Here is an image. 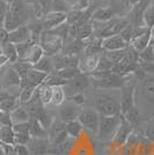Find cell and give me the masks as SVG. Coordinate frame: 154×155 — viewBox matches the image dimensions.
I'll return each mask as SVG.
<instances>
[{
  "instance_id": "1",
  "label": "cell",
  "mask_w": 154,
  "mask_h": 155,
  "mask_svg": "<svg viewBox=\"0 0 154 155\" xmlns=\"http://www.w3.org/2000/svg\"><path fill=\"white\" fill-rule=\"evenodd\" d=\"M94 105L100 116H117L121 115L119 102L108 93H103L101 89L94 94Z\"/></svg>"
},
{
  "instance_id": "2",
  "label": "cell",
  "mask_w": 154,
  "mask_h": 155,
  "mask_svg": "<svg viewBox=\"0 0 154 155\" xmlns=\"http://www.w3.org/2000/svg\"><path fill=\"white\" fill-rule=\"evenodd\" d=\"M122 122V116H100L97 139L99 141H110Z\"/></svg>"
},
{
  "instance_id": "3",
  "label": "cell",
  "mask_w": 154,
  "mask_h": 155,
  "mask_svg": "<svg viewBox=\"0 0 154 155\" xmlns=\"http://www.w3.org/2000/svg\"><path fill=\"white\" fill-rule=\"evenodd\" d=\"M64 43L65 41L62 37L52 35L48 31H42L38 41V44L44 51V56L48 57H53L56 54H59L63 50Z\"/></svg>"
},
{
  "instance_id": "4",
  "label": "cell",
  "mask_w": 154,
  "mask_h": 155,
  "mask_svg": "<svg viewBox=\"0 0 154 155\" xmlns=\"http://www.w3.org/2000/svg\"><path fill=\"white\" fill-rule=\"evenodd\" d=\"M78 120L82 125L86 132H88L93 137L97 136L99 132V123H100V115L94 109H81Z\"/></svg>"
},
{
  "instance_id": "5",
  "label": "cell",
  "mask_w": 154,
  "mask_h": 155,
  "mask_svg": "<svg viewBox=\"0 0 154 155\" xmlns=\"http://www.w3.org/2000/svg\"><path fill=\"white\" fill-rule=\"evenodd\" d=\"M128 80V77H122V75L111 73L109 77L104 79H100V80L90 79V84L95 87V89H114V88L122 89Z\"/></svg>"
},
{
  "instance_id": "6",
  "label": "cell",
  "mask_w": 154,
  "mask_h": 155,
  "mask_svg": "<svg viewBox=\"0 0 154 155\" xmlns=\"http://www.w3.org/2000/svg\"><path fill=\"white\" fill-rule=\"evenodd\" d=\"M135 98H136V84L133 81L128 80L125 86L122 88V95H121V100H119L121 116H123L132 107H135Z\"/></svg>"
},
{
  "instance_id": "7",
  "label": "cell",
  "mask_w": 154,
  "mask_h": 155,
  "mask_svg": "<svg viewBox=\"0 0 154 155\" xmlns=\"http://www.w3.org/2000/svg\"><path fill=\"white\" fill-rule=\"evenodd\" d=\"M90 84V78L87 74L84 73H78L74 78H72L71 80L67 81V84L64 88V91H70L71 95L72 94H77V93H82V91Z\"/></svg>"
},
{
  "instance_id": "8",
  "label": "cell",
  "mask_w": 154,
  "mask_h": 155,
  "mask_svg": "<svg viewBox=\"0 0 154 155\" xmlns=\"http://www.w3.org/2000/svg\"><path fill=\"white\" fill-rule=\"evenodd\" d=\"M133 132V127L122 117V122L119 124L118 129L116 130L115 134L112 137V139L109 142H111L112 145H115L117 147H122L123 145H125L128 141L130 134Z\"/></svg>"
},
{
  "instance_id": "9",
  "label": "cell",
  "mask_w": 154,
  "mask_h": 155,
  "mask_svg": "<svg viewBox=\"0 0 154 155\" xmlns=\"http://www.w3.org/2000/svg\"><path fill=\"white\" fill-rule=\"evenodd\" d=\"M48 75L49 74L39 72L32 67V70L29 71V73L27 74L26 77L21 79V84H20L19 89H22L25 87H39L41 84H44Z\"/></svg>"
},
{
  "instance_id": "10",
  "label": "cell",
  "mask_w": 154,
  "mask_h": 155,
  "mask_svg": "<svg viewBox=\"0 0 154 155\" xmlns=\"http://www.w3.org/2000/svg\"><path fill=\"white\" fill-rule=\"evenodd\" d=\"M67 19V14L60 12H49L41 19V23L43 27V31H49L59 25L64 23Z\"/></svg>"
},
{
  "instance_id": "11",
  "label": "cell",
  "mask_w": 154,
  "mask_h": 155,
  "mask_svg": "<svg viewBox=\"0 0 154 155\" xmlns=\"http://www.w3.org/2000/svg\"><path fill=\"white\" fill-rule=\"evenodd\" d=\"M80 111H81V107H78V105H74V104L65 101V103L60 105L58 119L62 120L63 123L77 120L79 115H80Z\"/></svg>"
},
{
  "instance_id": "12",
  "label": "cell",
  "mask_w": 154,
  "mask_h": 155,
  "mask_svg": "<svg viewBox=\"0 0 154 155\" xmlns=\"http://www.w3.org/2000/svg\"><path fill=\"white\" fill-rule=\"evenodd\" d=\"M50 142L48 138H35L32 137L27 147L29 149L30 155H48Z\"/></svg>"
},
{
  "instance_id": "13",
  "label": "cell",
  "mask_w": 154,
  "mask_h": 155,
  "mask_svg": "<svg viewBox=\"0 0 154 155\" xmlns=\"http://www.w3.org/2000/svg\"><path fill=\"white\" fill-rule=\"evenodd\" d=\"M100 54H82L79 57L78 61V71L84 74H89L94 72L97 67Z\"/></svg>"
},
{
  "instance_id": "14",
  "label": "cell",
  "mask_w": 154,
  "mask_h": 155,
  "mask_svg": "<svg viewBox=\"0 0 154 155\" xmlns=\"http://www.w3.org/2000/svg\"><path fill=\"white\" fill-rule=\"evenodd\" d=\"M53 71L63 70V68H70V67H78L79 57L78 56H65V54H56L51 57Z\"/></svg>"
},
{
  "instance_id": "15",
  "label": "cell",
  "mask_w": 154,
  "mask_h": 155,
  "mask_svg": "<svg viewBox=\"0 0 154 155\" xmlns=\"http://www.w3.org/2000/svg\"><path fill=\"white\" fill-rule=\"evenodd\" d=\"M32 41V31L28 25H23L16 28L15 30L9 32V37L8 42L13 43V44H21V43H26Z\"/></svg>"
},
{
  "instance_id": "16",
  "label": "cell",
  "mask_w": 154,
  "mask_h": 155,
  "mask_svg": "<svg viewBox=\"0 0 154 155\" xmlns=\"http://www.w3.org/2000/svg\"><path fill=\"white\" fill-rule=\"evenodd\" d=\"M85 48V41H81L79 38H69L65 41L64 46H63V50H62V54L65 56H78L84 52Z\"/></svg>"
},
{
  "instance_id": "17",
  "label": "cell",
  "mask_w": 154,
  "mask_h": 155,
  "mask_svg": "<svg viewBox=\"0 0 154 155\" xmlns=\"http://www.w3.org/2000/svg\"><path fill=\"white\" fill-rule=\"evenodd\" d=\"M103 51H114V50H124L130 44L122 38V36L112 35L107 38H103Z\"/></svg>"
},
{
  "instance_id": "18",
  "label": "cell",
  "mask_w": 154,
  "mask_h": 155,
  "mask_svg": "<svg viewBox=\"0 0 154 155\" xmlns=\"http://www.w3.org/2000/svg\"><path fill=\"white\" fill-rule=\"evenodd\" d=\"M7 4L8 11L13 13L15 16H18L25 25V22L28 19V9L25 4V0H7Z\"/></svg>"
},
{
  "instance_id": "19",
  "label": "cell",
  "mask_w": 154,
  "mask_h": 155,
  "mask_svg": "<svg viewBox=\"0 0 154 155\" xmlns=\"http://www.w3.org/2000/svg\"><path fill=\"white\" fill-rule=\"evenodd\" d=\"M0 81L1 84L4 87V89L6 91L7 88H11V87H20L21 84V78L19 77V74L14 71L12 68V66H8L6 68V71L4 72V74L0 78Z\"/></svg>"
},
{
  "instance_id": "20",
  "label": "cell",
  "mask_w": 154,
  "mask_h": 155,
  "mask_svg": "<svg viewBox=\"0 0 154 155\" xmlns=\"http://www.w3.org/2000/svg\"><path fill=\"white\" fill-rule=\"evenodd\" d=\"M103 38L100 37H90L85 41V48L82 54H101L103 52Z\"/></svg>"
},
{
  "instance_id": "21",
  "label": "cell",
  "mask_w": 154,
  "mask_h": 155,
  "mask_svg": "<svg viewBox=\"0 0 154 155\" xmlns=\"http://www.w3.org/2000/svg\"><path fill=\"white\" fill-rule=\"evenodd\" d=\"M139 89L141 95L148 102L154 103V77H146L139 82Z\"/></svg>"
},
{
  "instance_id": "22",
  "label": "cell",
  "mask_w": 154,
  "mask_h": 155,
  "mask_svg": "<svg viewBox=\"0 0 154 155\" xmlns=\"http://www.w3.org/2000/svg\"><path fill=\"white\" fill-rule=\"evenodd\" d=\"M151 42H152V34H151V30H147L145 34H142L141 36L132 39L130 45L132 46L137 52L140 53L141 51H144L151 44Z\"/></svg>"
},
{
  "instance_id": "23",
  "label": "cell",
  "mask_w": 154,
  "mask_h": 155,
  "mask_svg": "<svg viewBox=\"0 0 154 155\" xmlns=\"http://www.w3.org/2000/svg\"><path fill=\"white\" fill-rule=\"evenodd\" d=\"M21 104L19 102V95H8L4 100L0 101V111L4 114H11L14 109H16Z\"/></svg>"
},
{
  "instance_id": "24",
  "label": "cell",
  "mask_w": 154,
  "mask_h": 155,
  "mask_svg": "<svg viewBox=\"0 0 154 155\" xmlns=\"http://www.w3.org/2000/svg\"><path fill=\"white\" fill-rule=\"evenodd\" d=\"M93 36H94V26H93L92 20L78 25L77 38L81 39V41H87Z\"/></svg>"
},
{
  "instance_id": "25",
  "label": "cell",
  "mask_w": 154,
  "mask_h": 155,
  "mask_svg": "<svg viewBox=\"0 0 154 155\" xmlns=\"http://www.w3.org/2000/svg\"><path fill=\"white\" fill-rule=\"evenodd\" d=\"M122 117L133 127V129L137 127V126L142 122V119H144V118H142V115H141L140 111H139V109H138L136 105L132 107L129 111H126Z\"/></svg>"
},
{
  "instance_id": "26",
  "label": "cell",
  "mask_w": 154,
  "mask_h": 155,
  "mask_svg": "<svg viewBox=\"0 0 154 155\" xmlns=\"http://www.w3.org/2000/svg\"><path fill=\"white\" fill-rule=\"evenodd\" d=\"M65 131H66L67 136L70 138L77 140L81 137L85 130L82 127V125L80 124V122L77 119V120H72V122H69V123H65Z\"/></svg>"
},
{
  "instance_id": "27",
  "label": "cell",
  "mask_w": 154,
  "mask_h": 155,
  "mask_svg": "<svg viewBox=\"0 0 154 155\" xmlns=\"http://www.w3.org/2000/svg\"><path fill=\"white\" fill-rule=\"evenodd\" d=\"M65 123H63L59 119H53L51 126L48 130V139L51 142L55 139H57L59 136H62L63 133H65Z\"/></svg>"
},
{
  "instance_id": "28",
  "label": "cell",
  "mask_w": 154,
  "mask_h": 155,
  "mask_svg": "<svg viewBox=\"0 0 154 155\" xmlns=\"http://www.w3.org/2000/svg\"><path fill=\"white\" fill-rule=\"evenodd\" d=\"M29 133L35 138H48V131L42 126L37 118L29 119Z\"/></svg>"
},
{
  "instance_id": "29",
  "label": "cell",
  "mask_w": 154,
  "mask_h": 155,
  "mask_svg": "<svg viewBox=\"0 0 154 155\" xmlns=\"http://www.w3.org/2000/svg\"><path fill=\"white\" fill-rule=\"evenodd\" d=\"M11 119H12V123L14 124H20V123H26L29 122L30 117L27 109L25 108V105H20L16 109H14L11 114Z\"/></svg>"
},
{
  "instance_id": "30",
  "label": "cell",
  "mask_w": 154,
  "mask_h": 155,
  "mask_svg": "<svg viewBox=\"0 0 154 155\" xmlns=\"http://www.w3.org/2000/svg\"><path fill=\"white\" fill-rule=\"evenodd\" d=\"M43 56H44V51L41 48V45L39 44H34L30 48V50H29L26 59L23 61H27V63H29V64H32L34 66L36 63H38L39 60L43 58Z\"/></svg>"
},
{
  "instance_id": "31",
  "label": "cell",
  "mask_w": 154,
  "mask_h": 155,
  "mask_svg": "<svg viewBox=\"0 0 154 155\" xmlns=\"http://www.w3.org/2000/svg\"><path fill=\"white\" fill-rule=\"evenodd\" d=\"M1 46V51L4 53V56L7 58L8 63L12 65L14 63H16L19 60V56H18V52H16V48L15 44L11 43V42H7L5 44H2Z\"/></svg>"
},
{
  "instance_id": "32",
  "label": "cell",
  "mask_w": 154,
  "mask_h": 155,
  "mask_svg": "<svg viewBox=\"0 0 154 155\" xmlns=\"http://www.w3.org/2000/svg\"><path fill=\"white\" fill-rule=\"evenodd\" d=\"M20 26H23L22 21L15 16L13 13H11L9 11H7L5 14V21H4V28L6 29L8 32L13 31L16 28H19Z\"/></svg>"
},
{
  "instance_id": "33",
  "label": "cell",
  "mask_w": 154,
  "mask_h": 155,
  "mask_svg": "<svg viewBox=\"0 0 154 155\" xmlns=\"http://www.w3.org/2000/svg\"><path fill=\"white\" fill-rule=\"evenodd\" d=\"M37 93L41 102L43 103V105H48L51 103L52 100V93H53V88L48 86V84H41L39 87H37Z\"/></svg>"
},
{
  "instance_id": "34",
  "label": "cell",
  "mask_w": 154,
  "mask_h": 155,
  "mask_svg": "<svg viewBox=\"0 0 154 155\" xmlns=\"http://www.w3.org/2000/svg\"><path fill=\"white\" fill-rule=\"evenodd\" d=\"M34 68L39 72H43L46 74H51L53 72V66H52V58L48 56H43V58L39 60L38 63L34 65Z\"/></svg>"
},
{
  "instance_id": "35",
  "label": "cell",
  "mask_w": 154,
  "mask_h": 155,
  "mask_svg": "<svg viewBox=\"0 0 154 155\" xmlns=\"http://www.w3.org/2000/svg\"><path fill=\"white\" fill-rule=\"evenodd\" d=\"M14 136H15V133H14L12 126H6V125L1 126V129H0V140H1L2 143L15 145Z\"/></svg>"
},
{
  "instance_id": "36",
  "label": "cell",
  "mask_w": 154,
  "mask_h": 155,
  "mask_svg": "<svg viewBox=\"0 0 154 155\" xmlns=\"http://www.w3.org/2000/svg\"><path fill=\"white\" fill-rule=\"evenodd\" d=\"M11 66H12V68H13L14 71L19 74V77L21 79L26 77L27 74L29 73V71L32 70V67H34L32 64H29L27 61H23V60H18L16 63L12 64Z\"/></svg>"
},
{
  "instance_id": "37",
  "label": "cell",
  "mask_w": 154,
  "mask_h": 155,
  "mask_svg": "<svg viewBox=\"0 0 154 155\" xmlns=\"http://www.w3.org/2000/svg\"><path fill=\"white\" fill-rule=\"evenodd\" d=\"M37 87H25L19 91V102L21 105L27 104L32 98Z\"/></svg>"
},
{
  "instance_id": "38",
  "label": "cell",
  "mask_w": 154,
  "mask_h": 155,
  "mask_svg": "<svg viewBox=\"0 0 154 155\" xmlns=\"http://www.w3.org/2000/svg\"><path fill=\"white\" fill-rule=\"evenodd\" d=\"M144 25L145 27H147L148 29H152L154 27V1L152 0L151 4L147 6L146 11L144 12Z\"/></svg>"
},
{
  "instance_id": "39",
  "label": "cell",
  "mask_w": 154,
  "mask_h": 155,
  "mask_svg": "<svg viewBox=\"0 0 154 155\" xmlns=\"http://www.w3.org/2000/svg\"><path fill=\"white\" fill-rule=\"evenodd\" d=\"M66 101V94L63 87H55L53 93H52V100L51 103L56 107H60Z\"/></svg>"
},
{
  "instance_id": "40",
  "label": "cell",
  "mask_w": 154,
  "mask_h": 155,
  "mask_svg": "<svg viewBox=\"0 0 154 155\" xmlns=\"http://www.w3.org/2000/svg\"><path fill=\"white\" fill-rule=\"evenodd\" d=\"M125 52H126V49H124V50H114V51H103V53L105 54V57L109 59L112 64L117 65L124 59Z\"/></svg>"
},
{
  "instance_id": "41",
  "label": "cell",
  "mask_w": 154,
  "mask_h": 155,
  "mask_svg": "<svg viewBox=\"0 0 154 155\" xmlns=\"http://www.w3.org/2000/svg\"><path fill=\"white\" fill-rule=\"evenodd\" d=\"M69 31H70V25L67 23V21H65L64 23L59 25L58 27L53 28L51 30H49L48 32H50L52 35H56V36H59V37H62L64 41H66V39L69 38Z\"/></svg>"
},
{
  "instance_id": "42",
  "label": "cell",
  "mask_w": 154,
  "mask_h": 155,
  "mask_svg": "<svg viewBox=\"0 0 154 155\" xmlns=\"http://www.w3.org/2000/svg\"><path fill=\"white\" fill-rule=\"evenodd\" d=\"M78 73L80 72L78 71V67H70V68H63V70H57V71H53L51 74H55L57 77L62 78L64 80H71L72 78H74Z\"/></svg>"
},
{
  "instance_id": "43",
  "label": "cell",
  "mask_w": 154,
  "mask_h": 155,
  "mask_svg": "<svg viewBox=\"0 0 154 155\" xmlns=\"http://www.w3.org/2000/svg\"><path fill=\"white\" fill-rule=\"evenodd\" d=\"M71 11V5L66 0H52L50 12H60L67 14Z\"/></svg>"
},
{
  "instance_id": "44",
  "label": "cell",
  "mask_w": 154,
  "mask_h": 155,
  "mask_svg": "<svg viewBox=\"0 0 154 155\" xmlns=\"http://www.w3.org/2000/svg\"><path fill=\"white\" fill-rule=\"evenodd\" d=\"M34 44H37L32 41H29V42H26V43H21V44H16L15 48H16V52H18V56H19V60H25L28 54V52L30 50Z\"/></svg>"
},
{
  "instance_id": "45",
  "label": "cell",
  "mask_w": 154,
  "mask_h": 155,
  "mask_svg": "<svg viewBox=\"0 0 154 155\" xmlns=\"http://www.w3.org/2000/svg\"><path fill=\"white\" fill-rule=\"evenodd\" d=\"M139 63H154V49L151 44L139 53Z\"/></svg>"
},
{
  "instance_id": "46",
  "label": "cell",
  "mask_w": 154,
  "mask_h": 155,
  "mask_svg": "<svg viewBox=\"0 0 154 155\" xmlns=\"http://www.w3.org/2000/svg\"><path fill=\"white\" fill-rule=\"evenodd\" d=\"M44 84L52 87V88H55V87H65L66 84H67V80H64L62 78L55 75V74H49L46 80L44 81Z\"/></svg>"
},
{
  "instance_id": "47",
  "label": "cell",
  "mask_w": 154,
  "mask_h": 155,
  "mask_svg": "<svg viewBox=\"0 0 154 155\" xmlns=\"http://www.w3.org/2000/svg\"><path fill=\"white\" fill-rule=\"evenodd\" d=\"M112 67H114V64L105 57V54L102 52L99 57V63H97V67L95 71H111Z\"/></svg>"
},
{
  "instance_id": "48",
  "label": "cell",
  "mask_w": 154,
  "mask_h": 155,
  "mask_svg": "<svg viewBox=\"0 0 154 155\" xmlns=\"http://www.w3.org/2000/svg\"><path fill=\"white\" fill-rule=\"evenodd\" d=\"M30 133L29 132H19L14 136V142L15 145H27L30 140Z\"/></svg>"
},
{
  "instance_id": "49",
  "label": "cell",
  "mask_w": 154,
  "mask_h": 155,
  "mask_svg": "<svg viewBox=\"0 0 154 155\" xmlns=\"http://www.w3.org/2000/svg\"><path fill=\"white\" fill-rule=\"evenodd\" d=\"M66 101L74 105L81 107L85 103V96L82 93H77V94H72L69 97H66Z\"/></svg>"
},
{
  "instance_id": "50",
  "label": "cell",
  "mask_w": 154,
  "mask_h": 155,
  "mask_svg": "<svg viewBox=\"0 0 154 155\" xmlns=\"http://www.w3.org/2000/svg\"><path fill=\"white\" fill-rule=\"evenodd\" d=\"M12 127H13L14 133H19V132H29V122L20 123V124H14Z\"/></svg>"
},
{
  "instance_id": "51",
  "label": "cell",
  "mask_w": 154,
  "mask_h": 155,
  "mask_svg": "<svg viewBox=\"0 0 154 155\" xmlns=\"http://www.w3.org/2000/svg\"><path fill=\"white\" fill-rule=\"evenodd\" d=\"M15 146V154L16 155H30L27 145H14Z\"/></svg>"
},
{
  "instance_id": "52",
  "label": "cell",
  "mask_w": 154,
  "mask_h": 155,
  "mask_svg": "<svg viewBox=\"0 0 154 155\" xmlns=\"http://www.w3.org/2000/svg\"><path fill=\"white\" fill-rule=\"evenodd\" d=\"M8 37H9V32L7 31L5 28H0V45L7 43Z\"/></svg>"
},
{
  "instance_id": "53",
  "label": "cell",
  "mask_w": 154,
  "mask_h": 155,
  "mask_svg": "<svg viewBox=\"0 0 154 155\" xmlns=\"http://www.w3.org/2000/svg\"><path fill=\"white\" fill-rule=\"evenodd\" d=\"M142 0H125V8H126V11H130V9H132L135 6H137L139 2H141Z\"/></svg>"
},
{
  "instance_id": "54",
  "label": "cell",
  "mask_w": 154,
  "mask_h": 155,
  "mask_svg": "<svg viewBox=\"0 0 154 155\" xmlns=\"http://www.w3.org/2000/svg\"><path fill=\"white\" fill-rule=\"evenodd\" d=\"M8 11V4L5 0H0V15H5Z\"/></svg>"
},
{
  "instance_id": "55",
  "label": "cell",
  "mask_w": 154,
  "mask_h": 155,
  "mask_svg": "<svg viewBox=\"0 0 154 155\" xmlns=\"http://www.w3.org/2000/svg\"><path fill=\"white\" fill-rule=\"evenodd\" d=\"M4 21H5V15H0V28H4Z\"/></svg>"
},
{
  "instance_id": "56",
  "label": "cell",
  "mask_w": 154,
  "mask_h": 155,
  "mask_svg": "<svg viewBox=\"0 0 154 155\" xmlns=\"http://www.w3.org/2000/svg\"><path fill=\"white\" fill-rule=\"evenodd\" d=\"M5 89H4V87H2V84H1V81H0V93L1 91H4Z\"/></svg>"
},
{
  "instance_id": "57",
  "label": "cell",
  "mask_w": 154,
  "mask_h": 155,
  "mask_svg": "<svg viewBox=\"0 0 154 155\" xmlns=\"http://www.w3.org/2000/svg\"><path fill=\"white\" fill-rule=\"evenodd\" d=\"M152 45H153V49H154V39H152Z\"/></svg>"
},
{
  "instance_id": "58",
  "label": "cell",
  "mask_w": 154,
  "mask_h": 155,
  "mask_svg": "<svg viewBox=\"0 0 154 155\" xmlns=\"http://www.w3.org/2000/svg\"><path fill=\"white\" fill-rule=\"evenodd\" d=\"M1 146H2V142H1V140H0V147H1Z\"/></svg>"
},
{
  "instance_id": "59",
  "label": "cell",
  "mask_w": 154,
  "mask_h": 155,
  "mask_svg": "<svg viewBox=\"0 0 154 155\" xmlns=\"http://www.w3.org/2000/svg\"><path fill=\"white\" fill-rule=\"evenodd\" d=\"M1 126H2V125H1V124H0V129H1Z\"/></svg>"
},
{
  "instance_id": "60",
  "label": "cell",
  "mask_w": 154,
  "mask_h": 155,
  "mask_svg": "<svg viewBox=\"0 0 154 155\" xmlns=\"http://www.w3.org/2000/svg\"><path fill=\"white\" fill-rule=\"evenodd\" d=\"M6 1H7V0H6Z\"/></svg>"
}]
</instances>
